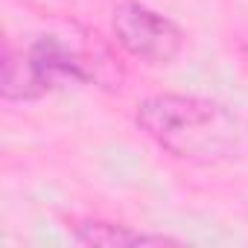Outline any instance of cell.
I'll list each match as a JSON object with an SVG mask.
<instances>
[{
  "label": "cell",
  "mask_w": 248,
  "mask_h": 248,
  "mask_svg": "<svg viewBox=\"0 0 248 248\" xmlns=\"http://www.w3.org/2000/svg\"><path fill=\"white\" fill-rule=\"evenodd\" d=\"M111 30L123 50L146 64H167L184 47V32L178 24L138 0H123L114 9Z\"/></svg>",
  "instance_id": "obj_3"
},
{
  "label": "cell",
  "mask_w": 248,
  "mask_h": 248,
  "mask_svg": "<svg viewBox=\"0 0 248 248\" xmlns=\"http://www.w3.org/2000/svg\"><path fill=\"white\" fill-rule=\"evenodd\" d=\"M73 239L82 245H99V248H135V245H178V239L164 236V233H146L135 231L129 225L117 222H102V219H88L73 225Z\"/></svg>",
  "instance_id": "obj_4"
},
{
  "label": "cell",
  "mask_w": 248,
  "mask_h": 248,
  "mask_svg": "<svg viewBox=\"0 0 248 248\" xmlns=\"http://www.w3.org/2000/svg\"><path fill=\"white\" fill-rule=\"evenodd\" d=\"M138 126L170 155L181 161H225L248 146V126L222 102L158 93L138 105Z\"/></svg>",
  "instance_id": "obj_1"
},
{
  "label": "cell",
  "mask_w": 248,
  "mask_h": 248,
  "mask_svg": "<svg viewBox=\"0 0 248 248\" xmlns=\"http://www.w3.org/2000/svg\"><path fill=\"white\" fill-rule=\"evenodd\" d=\"M91 70L82 56L67 50L59 38H38L27 53L9 50L3 59V96L9 102L35 99L53 88L88 82Z\"/></svg>",
  "instance_id": "obj_2"
}]
</instances>
